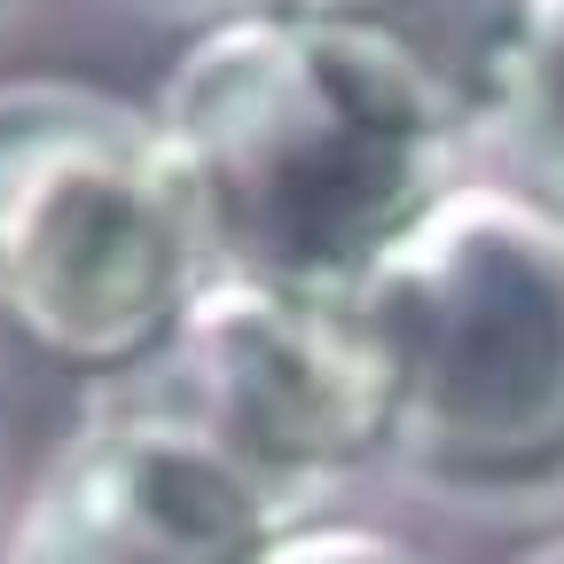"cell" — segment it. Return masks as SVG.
Instances as JSON below:
<instances>
[{
    "label": "cell",
    "mask_w": 564,
    "mask_h": 564,
    "mask_svg": "<svg viewBox=\"0 0 564 564\" xmlns=\"http://www.w3.org/2000/svg\"><path fill=\"white\" fill-rule=\"evenodd\" d=\"M204 259L274 291H361V274L447 196L463 102L408 47L220 17L158 95Z\"/></svg>",
    "instance_id": "6da1fadb"
},
{
    "label": "cell",
    "mask_w": 564,
    "mask_h": 564,
    "mask_svg": "<svg viewBox=\"0 0 564 564\" xmlns=\"http://www.w3.org/2000/svg\"><path fill=\"white\" fill-rule=\"evenodd\" d=\"M204 274L150 110L87 79H0V322L63 369L133 377Z\"/></svg>",
    "instance_id": "7a4b0ae2"
},
{
    "label": "cell",
    "mask_w": 564,
    "mask_h": 564,
    "mask_svg": "<svg viewBox=\"0 0 564 564\" xmlns=\"http://www.w3.org/2000/svg\"><path fill=\"white\" fill-rule=\"evenodd\" d=\"M392 432L440 478L564 463V236L510 196H440L361 274Z\"/></svg>",
    "instance_id": "3957f363"
},
{
    "label": "cell",
    "mask_w": 564,
    "mask_h": 564,
    "mask_svg": "<svg viewBox=\"0 0 564 564\" xmlns=\"http://www.w3.org/2000/svg\"><path fill=\"white\" fill-rule=\"evenodd\" d=\"M126 392L181 415L274 494L369 455L392 432L384 352L352 291L204 274V291Z\"/></svg>",
    "instance_id": "277c9868"
},
{
    "label": "cell",
    "mask_w": 564,
    "mask_h": 564,
    "mask_svg": "<svg viewBox=\"0 0 564 564\" xmlns=\"http://www.w3.org/2000/svg\"><path fill=\"white\" fill-rule=\"evenodd\" d=\"M274 502L181 415L118 392L47 455L0 564H267Z\"/></svg>",
    "instance_id": "5b68a950"
},
{
    "label": "cell",
    "mask_w": 564,
    "mask_h": 564,
    "mask_svg": "<svg viewBox=\"0 0 564 564\" xmlns=\"http://www.w3.org/2000/svg\"><path fill=\"white\" fill-rule=\"evenodd\" d=\"M525 0H236V17H299V24H352L408 47L432 79L470 110L494 47L510 40Z\"/></svg>",
    "instance_id": "8992f818"
},
{
    "label": "cell",
    "mask_w": 564,
    "mask_h": 564,
    "mask_svg": "<svg viewBox=\"0 0 564 564\" xmlns=\"http://www.w3.org/2000/svg\"><path fill=\"white\" fill-rule=\"evenodd\" d=\"M470 118L502 133V150L525 181L564 204V0H525L510 40L494 47Z\"/></svg>",
    "instance_id": "52a82bcc"
},
{
    "label": "cell",
    "mask_w": 564,
    "mask_h": 564,
    "mask_svg": "<svg viewBox=\"0 0 564 564\" xmlns=\"http://www.w3.org/2000/svg\"><path fill=\"white\" fill-rule=\"evenodd\" d=\"M267 564H415V556L392 541H369V533H299V541L282 533Z\"/></svg>",
    "instance_id": "ba28073f"
},
{
    "label": "cell",
    "mask_w": 564,
    "mask_h": 564,
    "mask_svg": "<svg viewBox=\"0 0 564 564\" xmlns=\"http://www.w3.org/2000/svg\"><path fill=\"white\" fill-rule=\"evenodd\" d=\"M525 564H564V541H541V549H533Z\"/></svg>",
    "instance_id": "9c48e42d"
}]
</instances>
